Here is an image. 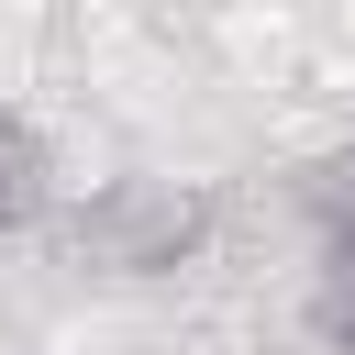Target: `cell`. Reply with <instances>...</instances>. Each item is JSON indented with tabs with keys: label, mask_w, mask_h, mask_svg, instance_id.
<instances>
[{
	"label": "cell",
	"mask_w": 355,
	"mask_h": 355,
	"mask_svg": "<svg viewBox=\"0 0 355 355\" xmlns=\"http://www.w3.org/2000/svg\"><path fill=\"white\" fill-rule=\"evenodd\" d=\"M67 244L89 266H111V277H166V266H189L211 244V189H189V178H100L78 200V222H67Z\"/></svg>",
	"instance_id": "cell-1"
},
{
	"label": "cell",
	"mask_w": 355,
	"mask_h": 355,
	"mask_svg": "<svg viewBox=\"0 0 355 355\" xmlns=\"http://www.w3.org/2000/svg\"><path fill=\"white\" fill-rule=\"evenodd\" d=\"M44 200H55V166H44V133L0 100V244L11 233H33L44 222Z\"/></svg>",
	"instance_id": "cell-2"
},
{
	"label": "cell",
	"mask_w": 355,
	"mask_h": 355,
	"mask_svg": "<svg viewBox=\"0 0 355 355\" xmlns=\"http://www.w3.org/2000/svg\"><path fill=\"white\" fill-rule=\"evenodd\" d=\"M322 322H333V333L355 344V222L333 233V266H322Z\"/></svg>",
	"instance_id": "cell-3"
}]
</instances>
